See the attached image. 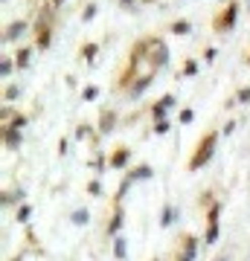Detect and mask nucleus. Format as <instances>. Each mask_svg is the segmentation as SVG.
Instances as JSON below:
<instances>
[{
  "mask_svg": "<svg viewBox=\"0 0 250 261\" xmlns=\"http://www.w3.org/2000/svg\"><path fill=\"white\" fill-rule=\"evenodd\" d=\"M3 143H6V148H18L21 145V128L3 125Z\"/></svg>",
  "mask_w": 250,
  "mask_h": 261,
  "instance_id": "obj_10",
  "label": "nucleus"
},
{
  "mask_svg": "<svg viewBox=\"0 0 250 261\" xmlns=\"http://www.w3.org/2000/svg\"><path fill=\"white\" fill-rule=\"evenodd\" d=\"M192 119H195V110H192V107H183V110H180V125H189Z\"/></svg>",
  "mask_w": 250,
  "mask_h": 261,
  "instance_id": "obj_19",
  "label": "nucleus"
},
{
  "mask_svg": "<svg viewBox=\"0 0 250 261\" xmlns=\"http://www.w3.org/2000/svg\"><path fill=\"white\" fill-rule=\"evenodd\" d=\"M128 160H131V148L128 145H119L117 151H114V157H111V168H125Z\"/></svg>",
  "mask_w": 250,
  "mask_h": 261,
  "instance_id": "obj_9",
  "label": "nucleus"
},
{
  "mask_svg": "<svg viewBox=\"0 0 250 261\" xmlns=\"http://www.w3.org/2000/svg\"><path fill=\"white\" fill-rule=\"evenodd\" d=\"M99 191H102V186H99V183L93 180V183H90V194H99Z\"/></svg>",
  "mask_w": 250,
  "mask_h": 261,
  "instance_id": "obj_31",
  "label": "nucleus"
},
{
  "mask_svg": "<svg viewBox=\"0 0 250 261\" xmlns=\"http://www.w3.org/2000/svg\"><path fill=\"white\" fill-rule=\"evenodd\" d=\"M73 221H76V224H87V212H84V209H76V212H73Z\"/></svg>",
  "mask_w": 250,
  "mask_h": 261,
  "instance_id": "obj_25",
  "label": "nucleus"
},
{
  "mask_svg": "<svg viewBox=\"0 0 250 261\" xmlns=\"http://www.w3.org/2000/svg\"><path fill=\"white\" fill-rule=\"evenodd\" d=\"M166 130H169V122H166V119H160V122H155V125H152V134H157V137H163Z\"/></svg>",
  "mask_w": 250,
  "mask_h": 261,
  "instance_id": "obj_18",
  "label": "nucleus"
},
{
  "mask_svg": "<svg viewBox=\"0 0 250 261\" xmlns=\"http://www.w3.org/2000/svg\"><path fill=\"white\" fill-rule=\"evenodd\" d=\"M145 52H148V58L155 61L157 67H166L169 64V47L163 38L157 35H145Z\"/></svg>",
  "mask_w": 250,
  "mask_h": 261,
  "instance_id": "obj_4",
  "label": "nucleus"
},
{
  "mask_svg": "<svg viewBox=\"0 0 250 261\" xmlns=\"http://www.w3.org/2000/svg\"><path fill=\"white\" fill-rule=\"evenodd\" d=\"M175 105H178V102H175V96H172V93L160 96L155 105H152V110H148V113H152V122H160V119H166V110H169V107H175Z\"/></svg>",
  "mask_w": 250,
  "mask_h": 261,
  "instance_id": "obj_6",
  "label": "nucleus"
},
{
  "mask_svg": "<svg viewBox=\"0 0 250 261\" xmlns=\"http://www.w3.org/2000/svg\"><path fill=\"white\" fill-rule=\"evenodd\" d=\"M56 6H47L41 9V15L35 18V49H47L49 41H53V26H56Z\"/></svg>",
  "mask_w": 250,
  "mask_h": 261,
  "instance_id": "obj_1",
  "label": "nucleus"
},
{
  "mask_svg": "<svg viewBox=\"0 0 250 261\" xmlns=\"http://www.w3.org/2000/svg\"><path fill=\"white\" fill-rule=\"evenodd\" d=\"M236 99L238 102H250V87H241V90L236 93Z\"/></svg>",
  "mask_w": 250,
  "mask_h": 261,
  "instance_id": "obj_27",
  "label": "nucleus"
},
{
  "mask_svg": "<svg viewBox=\"0 0 250 261\" xmlns=\"http://www.w3.org/2000/svg\"><path fill=\"white\" fill-rule=\"evenodd\" d=\"M134 3H137V0H119V6H122V9H131Z\"/></svg>",
  "mask_w": 250,
  "mask_h": 261,
  "instance_id": "obj_30",
  "label": "nucleus"
},
{
  "mask_svg": "<svg viewBox=\"0 0 250 261\" xmlns=\"http://www.w3.org/2000/svg\"><path fill=\"white\" fill-rule=\"evenodd\" d=\"M18 93H21L18 87H6V99H18Z\"/></svg>",
  "mask_w": 250,
  "mask_h": 261,
  "instance_id": "obj_29",
  "label": "nucleus"
},
{
  "mask_svg": "<svg viewBox=\"0 0 250 261\" xmlns=\"http://www.w3.org/2000/svg\"><path fill=\"white\" fill-rule=\"evenodd\" d=\"M215 143H218V130H210L201 143L195 145V151H192V157H189V171H198V168H204L210 160H213Z\"/></svg>",
  "mask_w": 250,
  "mask_h": 261,
  "instance_id": "obj_2",
  "label": "nucleus"
},
{
  "mask_svg": "<svg viewBox=\"0 0 250 261\" xmlns=\"http://www.w3.org/2000/svg\"><path fill=\"white\" fill-rule=\"evenodd\" d=\"M96 96H99V87H93V84H90V87H84V90H82V99H84V102H93Z\"/></svg>",
  "mask_w": 250,
  "mask_h": 261,
  "instance_id": "obj_17",
  "label": "nucleus"
},
{
  "mask_svg": "<svg viewBox=\"0 0 250 261\" xmlns=\"http://www.w3.org/2000/svg\"><path fill=\"white\" fill-rule=\"evenodd\" d=\"M215 261H227V255H221V258H215Z\"/></svg>",
  "mask_w": 250,
  "mask_h": 261,
  "instance_id": "obj_33",
  "label": "nucleus"
},
{
  "mask_svg": "<svg viewBox=\"0 0 250 261\" xmlns=\"http://www.w3.org/2000/svg\"><path fill=\"white\" fill-rule=\"evenodd\" d=\"M247 67H250V55H247Z\"/></svg>",
  "mask_w": 250,
  "mask_h": 261,
  "instance_id": "obj_35",
  "label": "nucleus"
},
{
  "mask_svg": "<svg viewBox=\"0 0 250 261\" xmlns=\"http://www.w3.org/2000/svg\"><path fill=\"white\" fill-rule=\"evenodd\" d=\"M122 218H125V212H122V206H117V212H114V218H111V224H108L105 235H117L119 226H122Z\"/></svg>",
  "mask_w": 250,
  "mask_h": 261,
  "instance_id": "obj_13",
  "label": "nucleus"
},
{
  "mask_svg": "<svg viewBox=\"0 0 250 261\" xmlns=\"http://www.w3.org/2000/svg\"><path fill=\"white\" fill-rule=\"evenodd\" d=\"M26 26H29L26 21H12V24L3 29V41H18V38L26 32Z\"/></svg>",
  "mask_w": 250,
  "mask_h": 261,
  "instance_id": "obj_8",
  "label": "nucleus"
},
{
  "mask_svg": "<svg viewBox=\"0 0 250 261\" xmlns=\"http://www.w3.org/2000/svg\"><path fill=\"white\" fill-rule=\"evenodd\" d=\"M96 52H99V44H84V47L79 49V55H82V61H87V64H93Z\"/></svg>",
  "mask_w": 250,
  "mask_h": 261,
  "instance_id": "obj_14",
  "label": "nucleus"
},
{
  "mask_svg": "<svg viewBox=\"0 0 250 261\" xmlns=\"http://www.w3.org/2000/svg\"><path fill=\"white\" fill-rule=\"evenodd\" d=\"M218 215H221V203H213V206H210V215H207V235H204L207 244H215V241H218Z\"/></svg>",
  "mask_w": 250,
  "mask_h": 261,
  "instance_id": "obj_5",
  "label": "nucleus"
},
{
  "mask_svg": "<svg viewBox=\"0 0 250 261\" xmlns=\"http://www.w3.org/2000/svg\"><path fill=\"white\" fill-rule=\"evenodd\" d=\"M117 125V110L114 107H105L102 113H99V134H111Z\"/></svg>",
  "mask_w": 250,
  "mask_h": 261,
  "instance_id": "obj_7",
  "label": "nucleus"
},
{
  "mask_svg": "<svg viewBox=\"0 0 250 261\" xmlns=\"http://www.w3.org/2000/svg\"><path fill=\"white\" fill-rule=\"evenodd\" d=\"M172 218H178V212H175L172 206H166V209H163V226H169V224H172Z\"/></svg>",
  "mask_w": 250,
  "mask_h": 261,
  "instance_id": "obj_24",
  "label": "nucleus"
},
{
  "mask_svg": "<svg viewBox=\"0 0 250 261\" xmlns=\"http://www.w3.org/2000/svg\"><path fill=\"white\" fill-rule=\"evenodd\" d=\"M32 52H35V44H26V47H21L18 52H15V64L24 70V67H29V58H32Z\"/></svg>",
  "mask_w": 250,
  "mask_h": 261,
  "instance_id": "obj_11",
  "label": "nucleus"
},
{
  "mask_svg": "<svg viewBox=\"0 0 250 261\" xmlns=\"http://www.w3.org/2000/svg\"><path fill=\"white\" fill-rule=\"evenodd\" d=\"M61 3H64V0H49V6H56V9H59Z\"/></svg>",
  "mask_w": 250,
  "mask_h": 261,
  "instance_id": "obj_32",
  "label": "nucleus"
},
{
  "mask_svg": "<svg viewBox=\"0 0 250 261\" xmlns=\"http://www.w3.org/2000/svg\"><path fill=\"white\" fill-rule=\"evenodd\" d=\"M90 125H79V128H76V140H84V137H87V134H90Z\"/></svg>",
  "mask_w": 250,
  "mask_h": 261,
  "instance_id": "obj_26",
  "label": "nucleus"
},
{
  "mask_svg": "<svg viewBox=\"0 0 250 261\" xmlns=\"http://www.w3.org/2000/svg\"><path fill=\"white\" fill-rule=\"evenodd\" d=\"M12 67H18V64H12V58H3V64H0V70H3V79H9Z\"/></svg>",
  "mask_w": 250,
  "mask_h": 261,
  "instance_id": "obj_23",
  "label": "nucleus"
},
{
  "mask_svg": "<svg viewBox=\"0 0 250 261\" xmlns=\"http://www.w3.org/2000/svg\"><path fill=\"white\" fill-rule=\"evenodd\" d=\"M169 29H172L175 35L183 38V35H189V32H192V24H189V21H175V24L169 26Z\"/></svg>",
  "mask_w": 250,
  "mask_h": 261,
  "instance_id": "obj_15",
  "label": "nucleus"
},
{
  "mask_svg": "<svg viewBox=\"0 0 250 261\" xmlns=\"http://www.w3.org/2000/svg\"><path fill=\"white\" fill-rule=\"evenodd\" d=\"M15 261H21V258H15Z\"/></svg>",
  "mask_w": 250,
  "mask_h": 261,
  "instance_id": "obj_36",
  "label": "nucleus"
},
{
  "mask_svg": "<svg viewBox=\"0 0 250 261\" xmlns=\"http://www.w3.org/2000/svg\"><path fill=\"white\" fill-rule=\"evenodd\" d=\"M195 73H198V61H186V64H183V76H195Z\"/></svg>",
  "mask_w": 250,
  "mask_h": 261,
  "instance_id": "obj_22",
  "label": "nucleus"
},
{
  "mask_svg": "<svg viewBox=\"0 0 250 261\" xmlns=\"http://www.w3.org/2000/svg\"><path fill=\"white\" fill-rule=\"evenodd\" d=\"M183 241H186V249H183L180 261H192L195 258V241H192V238H183Z\"/></svg>",
  "mask_w": 250,
  "mask_h": 261,
  "instance_id": "obj_16",
  "label": "nucleus"
},
{
  "mask_svg": "<svg viewBox=\"0 0 250 261\" xmlns=\"http://www.w3.org/2000/svg\"><path fill=\"white\" fill-rule=\"evenodd\" d=\"M93 18H96V3H87L82 12V21H93Z\"/></svg>",
  "mask_w": 250,
  "mask_h": 261,
  "instance_id": "obj_21",
  "label": "nucleus"
},
{
  "mask_svg": "<svg viewBox=\"0 0 250 261\" xmlns=\"http://www.w3.org/2000/svg\"><path fill=\"white\" fill-rule=\"evenodd\" d=\"M236 21H238V0H230L224 9H218L215 12V18H213V29L221 35V32H230L233 26H236Z\"/></svg>",
  "mask_w": 250,
  "mask_h": 261,
  "instance_id": "obj_3",
  "label": "nucleus"
},
{
  "mask_svg": "<svg viewBox=\"0 0 250 261\" xmlns=\"http://www.w3.org/2000/svg\"><path fill=\"white\" fill-rule=\"evenodd\" d=\"M29 212H32V206H21V212H18V221L24 224L26 218H29Z\"/></svg>",
  "mask_w": 250,
  "mask_h": 261,
  "instance_id": "obj_28",
  "label": "nucleus"
},
{
  "mask_svg": "<svg viewBox=\"0 0 250 261\" xmlns=\"http://www.w3.org/2000/svg\"><path fill=\"white\" fill-rule=\"evenodd\" d=\"M114 255H117V258H125V241H122V238L114 241Z\"/></svg>",
  "mask_w": 250,
  "mask_h": 261,
  "instance_id": "obj_20",
  "label": "nucleus"
},
{
  "mask_svg": "<svg viewBox=\"0 0 250 261\" xmlns=\"http://www.w3.org/2000/svg\"><path fill=\"white\" fill-rule=\"evenodd\" d=\"M148 177H155V168L152 166H137L128 171V183H137V180H148Z\"/></svg>",
  "mask_w": 250,
  "mask_h": 261,
  "instance_id": "obj_12",
  "label": "nucleus"
},
{
  "mask_svg": "<svg viewBox=\"0 0 250 261\" xmlns=\"http://www.w3.org/2000/svg\"><path fill=\"white\" fill-rule=\"evenodd\" d=\"M143 3H155V0H143Z\"/></svg>",
  "mask_w": 250,
  "mask_h": 261,
  "instance_id": "obj_34",
  "label": "nucleus"
}]
</instances>
